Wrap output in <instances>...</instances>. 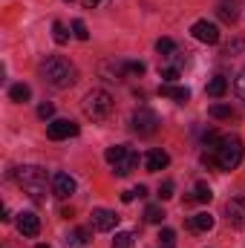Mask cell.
I'll list each match as a JSON object with an SVG mask.
<instances>
[{
  "label": "cell",
  "mask_w": 245,
  "mask_h": 248,
  "mask_svg": "<svg viewBox=\"0 0 245 248\" xmlns=\"http://www.w3.org/2000/svg\"><path fill=\"white\" fill-rule=\"evenodd\" d=\"M101 0H84V6H98Z\"/></svg>",
  "instance_id": "cell-35"
},
{
  "label": "cell",
  "mask_w": 245,
  "mask_h": 248,
  "mask_svg": "<svg viewBox=\"0 0 245 248\" xmlns=\"http://www.w3.org/2000/svg\"><path fill=\"white\" fill-rule=\"evenodd\" d=\"M87 243H90V231H84V228L72 231V234H69V240H66V246H72V248H84Z\"/></svg>",
  "instance_id": "cell-19"
},
{
  "label": "cell",
  "mask_w": 245,
  "mask_h": 248,
  "mask_svg": "<svg viewBox=\"0 0 245 248\" xmlns=\"http://www.w3.org/2000/svg\"><path fill=\"white\" fill-rule=\"evenodd\" d=\"M211 119H234V110L228 104H211Z\"/></svg>",
  "instance_id": "cell-24"
},
{
  "label": "cell",
  "mask_w": 245,
  "mask_h": 248,
  "mask_svg": "<svg viewBox=\"0 0 245 248\" xmlns=\"http://www.w3.org/2000/svg\"><path fill=\"white\" fill-rule=\"evenodd\" d=\"M66 3H72V0H66Z\"/></svg>",
  "instance_id": "cell-38"
},
{
  "label": "cell",
  "mask_w": 245,
  "mask_h": 248,
  "mask_svg": "<svg viewBox=\"0 0 245 248\" xmlns=\"http://www.w3.org/2000/svg\"><path fill=\"white\" fill-rule=\"evenodd\" d=\"M190 35H193L196 41H202V44H219V29H216V23H211V20H196V23L190 26Z\"/></svg>",
  "instance_id": "cell-7"
},
{
  "label": "cell",
  "mask_w": 245,
  "mask_h": 248,
  "mask_svg": "<svg viewBox=\"0 0 245 248\" xmlns=\"http://www.w3.org/2000/svg\"><path fill=\"white\" fill-rule=\"evenodd\" d=\"M38 116H41L44 122H46V119H52V116H55V104H49V101H44V104L38 107Z\"/></svg>",
  "instance_id": "cell-31"
},
{
  "label": "cell",
  "mask_w": 245,
  "mask_h": 248,
  "mask_svg": "<svg viewBox=\"0 0 245 248\" xmlns=\"http://www.w3.org/2000/svg\"><path fill=\"white\" fill-rule=\"evenodd\" d=\"M52 193H55L58 199H69V196L75 193V179H72L69 173H55V176H52Z\"/></svg>",
  "instance_id": "cell-11"
},
{
  "label": "cell",
  "mask_w": 245,
  "mask_h": 248,
  "mask_svg": "<svg viewBox=\"0 0 245 248\" xmlns=\"http://www.w3.org/2000/svg\"><path fill=\"white\" fill-rule=\"evenodd\" d=\"M144 165H147V170H150V173H159V170H165V168L170 165V156H168L165 150H159V147H156V150H150V153L144 156Z\"/></svg>",
  "instance_id": "cell-13"
},
{
  "label": "cell",
  "mask_w": 245,
  "mask_h": 248,
  "mask_svg": "<svg viewBox=\"0 0 245 248\" xmlns=\"http://www.w3.org/2000/svg\"><path fill=\"white\" fill-rule=\"evenodd\" d=\"M72 32H75L78 41H90V32H87V23H84V20H75V23H72Z\"/></svg>",
  "instance_id": "cell-27"
},
{
  "label": "cell",
  "mask_w": 245,
  "mask_h": 248,
  "mask_svg": "<svg viewBox=\"0 0 245 248\" xmlns=\"http://www.w3.org/2000/svg\"><path fill=\"white\" fill-rule=\"evenodd\" d=\"M225 214H228V222H231V225L245 228V196L228 199V205H225Z\"/></svg>",
  "instance_id": "cell-9"
},
{
  "label": "cell",
  "mask_w": 245,
  "mask_h": 248,
  "mask_svg": "<svg viewBox=\"0 0 245 248\" xmlns=\"http://www.w3.org/2000/svg\"><path fill=\"white\" fill-rule=\"evenodd\" d=\"M52 41H55L58 46H63V44L69 41V32H66V26H63L61 20H55V23H52Z\"/></svg>",
  "instance_id": "cell-22"
},
{
  "label": "cell",
  "mask_w": 245,
  "mask_h": 248,
  "mask_svg": "<svg viewBox=\"0 0 245 248\" xmlns=\"http://www.w3.org/2000/svg\"><path fill=\"white\" fill-rule=\"evenodd\" d=\"M46 136L52 141H63L69 136H78V124L69 122V119H52V122L46 124Z\"/></svg>",
  "instance_id": "cell-6"
},
{
  "label": "cell",
  "mask_w": 245,
  "mask_h": 248,
  "mask_svg": "<svg viewBox=\"0 0 245 248\" xmlns=\"http://www.w3.org/2000/svg\"><path fill=\"white\" fill-rule=\"evenodd\" d=\"M127 150H130L127 144H113V147H107V153H104V159H107L110 165H116V162L122 159L124 153H127Z\"/></svg>",
  "instance_id": "cell-23"
},
{
  "label": "cell",
  "mask_w": 245,
  "mask_h": 248,
  "mask_svg": "<svg viewBox=\"0 0 245 248\" xmlns=\"http://www.w3.org/2000/svg\"><path fill=\"white\" fill-rule=\"evenodd\" d=\"M234 90H237V95L245 101V69H240V75L234 78Z\"/></svg>",
  "instance_id": "cell-30"
},
{
  "label": "cell",
  "mask_w": 245,
  "mask_h": 248,
  "mask_svg": "<svg viewBox=\"0 0 245 248\" xmlns=\"http://www.w3.org/2000/svg\"><path fill=\"white\" fill-rule=\"evenodd\" d=\"M173 240H176V231L173 228H162L159 231V243L162 246H173Z\"/></svg>",
  "instance_id": "cell-29"
},
{
  "label": "cell",
  "mask_w": 245,
  "mask_h": 248,
  "mask_svg": "<svg viewBox=\"0 0 245 248\" xmlns=\"http://www.w3.org/2000/svg\"><path fill=\"white\" fill-rule=\"evenodd\" d=\"M113 113V95L107 90H90L84 95V116L92 122H104Z\"/></svg>",
  "instance_id": "cell-4"
},
{
  "label": "cell",
  "mask_w": 245,
  "mask_h": 248,
  "mask_svg": "<svg viewBox=\"0 0 245 248\" xmlns=\"http://www.w3.org/2000/svg\"><path fill=\"white\" fill-rule=\"evenodd\" d=\"M9 98H12L15 104H26V101L32 98V90H29L26 84H12V87H9Z\"/></svg>",
  "instance_id": "cell-15"
},
{
  "label": "cell",
  "mask_w": 245,
  "mask_h": 248,
  "mask_svg": "<svg viewBox=\"0 0 245 248\" xmlns=\"http://www.w3.org/2000/svg\"><path fill=\"white\" fill-rule=\"evenodd\" d=\"M211 199H214V193H211L208 182H196V187H193V202H211Z\"/></svg>",
  "instance_id": "cell-20"
},
{
  "label": "cell",
  "mask_w": 245,
  "mask_h": 248,
  "mask_svg": "<svg viewBox=\"0 0 245 248\" xmlns=\"http://www.w3.org/2000/svg\"><path fill=\"white\" fill-rule=\"evenodd\" d=\"M15 179H17V185L23 187V193H29L35 202H44L46 199V170L44 168L23 165V168L15 170Z\"/></svg>",
  "instance_id": "cell-3"
},
{
  "label": "cell",
  "mask_w": 245,
  "mask_h": 248,
  "mask_svg": "<svg viewBox=\"0 0 245 248\" xmlns=\"http://www.w3.org/2000/svg\"><path fill=\"white\" fill-rule=\"evenodd\" d=\"M219 17H222L225 23H237V17H240L237 3H234V0H231V3H228V0H222V3H219Z\"/></svg>",
  "instance_id": "cell-17"
},
{
  "label": "cell",
  "mask_w": 245,
  "mask_h": 248,
  "mask_svg": "<svg viewBox=\"0 0 245 248\" xmlns=\"http://www.w3.org/2000/svg\"><path fill=\"white\" fill-rule=\"evenodd\" d=\"M144 63L141 61H127V75H144Z\"/></svg>",
  "instance_id": "cell-32"
},
{
  "label": "cell",
  "mask_w": 245,
  "mask_h": 248,
  "mask_svg": "<svg viewBox=\"0 0 245 248\" xmlns=\"http://www.w3.org/2000/svg\"><path fill=\"white\" fill-rule=\"evenodd\" d=\"M162 248H170V246H162Z\"/></svg>",
  "instance_id": "cell-37"
},
{
  "label": "cell",
  "mask_w": 245,
  "mask_h": 248,
  "mask_svg": "<svg viewBox=\"0 0 245 248\" xmlns=\"http://www.w3.org/2000/svg\"><path fill=\"white\" fill-rule=\"evenodd\" d=\"M156 130H159V116H156L150 107H138V110L133 113V133L150 136V133H156Z\"/></svg>",
  "instance_id": "cell-5"
},
{
  "label": "cell",
  "mask_w": 245,
  "mask_h": 248,
  "mask_svg": "<svg viewBox=\"0 0 245 248\" xmlns=\"http://www.w3.org/2000/svg\"><path fill=\"white\" fill-rule=\"evenodd\" d=\"M41 78L55 90H66V87H72L78 81V69H75L72 61H66L61 55H49L41 63Z\"/></svg>",
  "instance_id": "cell-1"
},
{
  "label": "cell",
  "mask_w": 245,
  "mask_h": 248,
  "mask_svg": "<svg viewBox=\"0 0 245 248\" xmlns=\"http://www.w3.org/2000/svg\"><path fill=\"white\" fill-rule=\"evenodd\" d=\"M17 231H20L23 237H38V234H41V219H38V214L20 211V214H17Z\"/></svg>",
  "instance_id": "cell-8"
},
{
  "label": "cell",
  "mask_w": 245,
  "mask_h": 248,
  "mask_svg": "<svg viewBox=\"0 0 245 248\" xmlns=\"http://www.w3.org/2000/svg\"><path fill=\"white\" fill-rule=\"evenodd\" d=\"M138 162H141V159H138V153H136V150L130 147V150L124 153L122 159H119V162L113 165V170H116L119 176H130L133 170H138Z\"/></svg>",
  "instance_id": "cell-12"
},
{
  "label": "cell",
  "mask_w": 245,
  "mask_h": 248,
  "mask_svg": "<svg viewBox=\"0 0 245 248\" xmlns=\"http://www.w3.org/2000/svg\"><path fill=\"white\" fill-rule=\"evenodd\" d=\"M216 153V168L219 170H237L240 162L245 156V147H243V139L240 136H222L216 147H211Z\"/></svg>",
  "instance_id": "cell-2"
},
{
  "label": "cell",
  "mask_w": 245,
  "mask_h": 248,
  "mask_svg": "<svg viewBox=\"0 0 245 248\" xmlns=\"http://www.w3.org/2000/svg\"><path fill=\"white\" fill-rule=\"evenodd\" d=\"M156 52H159V55H173V52H176V44H173L170 38H159V41H156Z\"/></svg>",
  "instance_id": "cell-25"
},
{
  "label": "cell",
  "mask_w": 245,
  "mask_h": 248,
  "mask_svg": "<svg viewBox=\"0 0 245 248\" xmlns=\"http://www.w3.org/2000/svg\"><path fill=\"white\" fill-rule=\"evenodd\" d=\"M35 248H49V246H35Z\"/></svg>",
  "instance_id": "cell-36"
},
{
  "label": "cell",
  "mask_w": 245,
  "mask_h": 248,
  "mask_svg": "<svg viewBox=\"0 0 245 248\" xmlns=\"http://www.w3.org/2000/svg\"><path fill=\"white\" fill-rule=\"evenodd\" d=\"M228 93V81L222 78V75H214L211 81H208V95H214V98H222Z\"/></svg>",
  "instance_id": "cell-16"
},
{
  "label": "cell",
  "mask_w": 245,
  "mask_h": 248,
  "mask_svg": "<svg viewBox=\"0 0 245 248\" xmlns=\"http://www.w3.org/2000/svg\"><path fill=\"white\" fill-rule=\"evenodd\" d=\"M113 248H133V234H130V231H122V234H116V240H113Z\"/></svg>",
  "instance_id": "cell-26"
},
{
  "label": "cell",
  "mask_w": 245,
  "mask_h": 248,
  "mask_svg": "<svg viewBox=\"0 0 245 248\" xmlns=\"http://www.w3.org/2000/svg\"><path fill=\"white\" fill-rule=\"evenodd\" d=\"M136 196H138V193H136V187H133V190H124V193H122V202H133Z\"/></svg>",
  "instance_id": "cell-34"
},
{
  "label": "cell",
  "mask_w": 245,
  "mask_h": 248,
  "mask_svg": "<svg viewBox=\"0 0 245 248\" xmlns=\"http://www.w3.org/2000/svg\"><path fill=\"white\" fill-rule=\"evenodd\" d=\"M159 93H162L165 98L179 101V104H184V101L190 98V90H187V87H176V84H162V87H159Z\"/></svg>",
  "instance_id": "cell-14"
},
{
  "label": "cell",
  "mask_w": 245,
  "mask_h": 248,
  "mask_svg": "<svg viewBox=\"0 0 245 248\" xmlns=\"http://www.w3.org/2000/svg\"><path fill=\"white\" fill-rule=\"evenodd\" d=\"M144 219H147V222H153V225H159V222L165 219L162 205H147V208H144Z\"/></svg>",
  "instance_id": "cell-21"
},
{
  "label": "cell",
  "mask_w": 245,
  "mask_h": 248,
  "mask_svg": "<svg viewBox=\"0 0 245 248\" xmlns=\"http://www.w3.org/2000/svg\"><path fill=\"white\" fill-rule=\"evenodd\" d=\"M116 225H119V217L113 211H107V208H95L92 211V228L95 231H113Z\"/></svg>",
  "instance_id": "cell-10"
},
{
  "label": "cell",
  "mask_w": 245,
  "mask_h": 248,
  "mask_svg": "<svg viewBox=\"0 0 245 248\" xmlns=\"http://www.w3.org/2000/svg\"><path fill=\"white\" fill-rule=\"evenodd\" d=\"M193 231H211L214 228V217L211 214H196V217H190V222H187Z\"/></svg>",
  "instance_id": "cell-18"
},
{
  "label": "cell",
  "mask_w": 245,
  "mask_h": 248,
  "mask_svg": "<svg viewBox=\"0 0 245 248\" xmlns=\"http://www.w3.org/2000/svg\"><path fill=\"white\" fill-rule=\"evenodd\" d=\"M159 196H162V199H170V196H173V182H162V187H159Z\"/></svg>",
  "instance_id": "cell-33"
},
{
  "label": "cell",
  "mask_w": 245,
  "mask_h": 248,
  "mask_svg": "<svg viewBox=\"0 0 245 248\" xmlns=\"http://www.w3.org/2000/svg\"><path fill=\"white\" fill-rule=\"evenodd\" d=\"M179 72H182L179 66H165V69H162V78H165V84H173V81L179 78Z\"/></svg>",
  "instance_id": "cell-28"
}]
</instances>
